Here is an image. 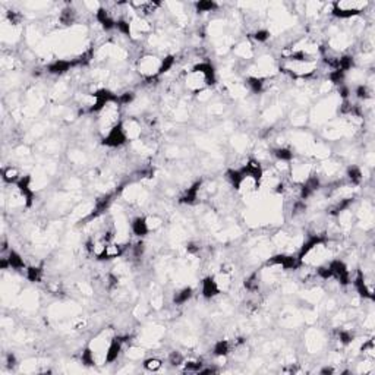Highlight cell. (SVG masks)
Segmentation results:
<instances>
[{
    "mask_svg": "<svg viewBox=\"0 0 375 375\" xmlns=\"http://www.w3.org/2000/svg\"><path fill=\"white\" fill-rule=\"evenodd\" d=\"M369 6V1H357V0H341L331 3L330 13L338 19H353L359 16L366 7Z\"/></svg>",
    "mask_w": 375,
    "mask_h": 375,
    "instance_id": "obj_1",
    "label": "cell"
},
{
    "mask_svg": "<svg viewBox=\"0 0 375 375\" xmlns=\"http://www.w3.org/2000/svg\"><path fill=\"white\" fill-rule=\"evenodd\" d=\"M346 176H347L350 185H357V183H360V182H362V177H363L362 170H360L359 167H356V166H350V167L347 168Z\"/></svg>",
    "mask_w": 375,
    "mask_h": 375,
    "instance_id": "obj_10",
    "label": "cell"
},
{
    "mask_svg": "<svg viewBox=\"0 0 375 375\" xmlns=\"http://www.w3.org/2000/svg\"><path fill=\"white\" fill-rule=\"evenodd\" d=\"M183 362H185V356L180 352L174 350L168 354V363L171 366H180V365H183Z\"/></svg>",
    "mask_w": 375,
    "mask_h": 375,
    "instance_id": "obj_12",
    "label": "cell"
},
{
    "mask_svg": "<svg viewBox=\"0 0 375 375\" xmlns=\"http://www.w3.org/2000/svg\"><path fill=\"white\" fill-rule=\"evenodd\" d=\"M201 293L207 299H212V297H215L217 294L221 293L212 275H208V277H205L202 280V283H201Z\"/></svg>",
    "mask_w": 375,
    "mask_h": 375,
    "instance_id": "obj_4",
    "label": "cell"
},
{
    "mask_svg": "<svg viewBox=\"0 0 375 375\" xmlns=\"http://www.w3.org/2000/svg\"><path fill=\"white\" fill-rule=\"evenodd\" d=\"M129 227H130L132 234H135V236H138V237H144V236H146V234L149 233L148 226H146V218H145L144 215L135 217V218L130 221Z\"/></svg>",
    "mask_w": 375,
    "mask_h": 375,
    "instance_id": "obj_5",
    "label": "cell"
},
{
    "mask_svg": "<svg viewBox=\"0 0 375 375\" xmlns=\"http://www.w3.org/2000/svg\"><path fill=\"white\" fill-rule=\"evenodd\" d=\"M142 366L145 371H149V372H158L163 366V360L158 359V357H148L142 362Z\"/></svg>",
    "mask_w": 375,
    "mask_h": 375,
    "instance_id": "obj_11",
    "label": "cell"
},
{
    "mask_svg": "<svg viewBox=\"0 0 375 375\" xmlns=\"http://www.w3.org/2000/svg\"><path fill=\"white\" fill-rule=\"evenodd\" d=\"M212 352H214V354H215V356H218V357H224V356H227V354L231 352V344H230L227 340H220V341H217V343H215V346H214Z\"/></svg>",
    "mask_w": 375,
    "mask_h": 375,
    "instance_id": "obj_8",
    "label": "cell"
},
{
    "mask_svg": "<svg viewBox=\"0 0 375 375\" xmlns=\"http://www.w3.org/2000/svg\"><path fill=\"white\" fill-rule=\"evenodd\" d=\"M233 53L239 59L248 60V59H252V56H253V47L249 41H240L236 45H233Z\"/></svg>",
    "mask_w": 375,
    "mask_h": 375,
    "instance_id": "obj_6",
    "label": "cell"
},
{
    "mask_svg": "<svg viewBox=\"0 0 375 375\" xmlns=\"http://www.w3.org/2000/svg\"><path fill=\"white\" fill-rule=\"evenodd\" d=\"M127 142V136L123 130V126H122V122L114 126L107 135L103 136V144L107 145V146H111V148H117V146H122Z\"/></svg>",
    "mask_w": 375,
    "mask_h": 375,
    "instance_id": "obj_3",
    "label": "cell"
},
{
    "mask_svg": "<svg viewBox=\"0 0 375 375\" xmlns=\"http://www.w3.org/2000/svg\"><path fill=\"white\" fill-rule=\"evenodd\" d=\"M163 59L164 57H158L157 54L152 53H146L142 54L136 63V70L138 73L145 78V79H154L157 76H160L161 72V66H163Z\"/></svg>",
    "mask_w": 375,
    "mask_h": 375,
    "instance_id": "obj_2",
    "label": "cell"
},
{
    "mask_svg": "<svg viewBox=\"0 0 375 375\" xmlns=\"http://www.w3.org/2000/svg\"><path fill=\"white\" fill-rule=\"evenodd\" d=\"M192 294H193L192 287H183L182 290H179V292L174 294L173 302H174L176 305H183V303H186V302L192 297Z\"/></svg>",
    "mask_w": 375,
    "mask_h": 375,
    "instance_id": "obj_9",
    "label": "cell"
},
{
    "mask_svg": "<svg viewBox=\"0 0 375 375\" xmlns=\"http://www.w3.org/2000/svg\"><path fill=\"white\" fill-rule=\"evenodd\" d=\"M1 177H3V182H4V183H7V185H16V183L21 180L22 174H21V171H19L16 167H13V166H7V167H4V168H3V171H1Z\"/></svg>",
    "mask_w": 375,
    "mask_h": 375,
    "instance_id": "obj_7",
    "label": "cell"
}]
</instances>
